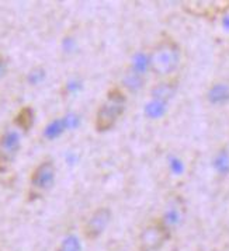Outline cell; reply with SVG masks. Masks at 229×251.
<instances>
[{
	"mask_svg": "<svg viewBox=\"0 0 229 251\" xmlns=\"http://www.w3.org/2000/svg\"><path fill=\"white\" fill-rule=\"evenodd\" d=\"M168 166H169V170L172 173V176H174V177L183 176V173L186 170L184 161L181 160L179 156H176V154L170 156L169 160H168Z\"/></svg>",
	"mask_w": 229,
	"mask_h": 251,
	"instance_id": "16",
	"label": "cell"
},
{
	"mask_svg": "<svg viewBox=\"0 0 229 251\" xmlns=\"http://www.w3.org/2000/svg\"><path fill=\"white\" fill-rule=\"evenodd\" d=\"M34 121H35V112L30 105H26V107H21L20 110L17 111V114L13 118L11 125L23 133V132L30 131L34 125Z\"/></svg>",
	"mask_w": 229,
	"mask_h": 251,
	"instance_id": "11",
	"label": "cell"
},
{
	"mask_svg": "<svg viewBox=\"0 0 229 251\" xmlns=\"http://www.w3.org/2000/svg\"><path fill=\"white\" fill-rule=\"evenodd\" d=\"M168 108H169V104H165V102H160V101L152 100L149 99L148 102L145 104V108H143V112H145V117L148 120H160L166 115L168 112Z\"/></svg>",
	"mask_w": 229,
	"mask_h": 251,
	"instance_id": "14",
	"label": "cell"
},
{
	"mask_svg": "<svg viewBox=\"0 0 229 251\" xmlns=\"http://www.w3.org/2000/svg\"><path fill=\"white\" fill-rule=\"evenodd\" d=\"M58 176V169L54 159L45 157L38 161L30 173L27 184V201L34 202L44 198L54 188Z\"/></svg>",
	"mask_w": 229,
	"mask_h": 251,
	"instance_id": "3",
	"label": "cell"
},
{
	"mask_svg": "<svg viewBox=\"0 0 229 251\" xmlns=\"http://www.w3.org/2000/svg\"><path fill=\"white\" fill-rule=\"evenodd\" d=\"M189 251H191V250H189Z\"/></svg>",
	"mask_w": 229,
	"mask_h": 251,
	"instance_id": "18",
	"label": "cell"
},
{
	"mask_svg": "<svg viewBox=\"0 0 229 251\" xmlns=\"http://www.w3.org/2000/svg\"><path fill=\"white\" fill-rule=\"evenodd\" d=\"M113 221V211L109 206H99L90 212L80 226V236L86 241H96L107 231Z\"/></svg>",
	"mask_w": 229,
	"mask_h": 251,
	"instance_id": "5",
	"label": "cell"
},
{
	"mask_svg": "<svg viewBox=\"0 0 229 251\" xmlns=\"http://www.w3.org/2000/svg\"><path fill=\"white\" fill-rule=\"evenodd\" d=\"M6 72H7V63L3 56H0V79L6 75Z\"/></svg>",
	"mask_w": 229,
	"mask_h": 251,
	"instance_id": "17",
	"label": "cell"
},
{
	"mask_svg": "<svg viewBox=\"0 0 229 251\" xmlns=\"http://www.w3.org/2000/svg\"><path fill=\"white\" fill-rule=\"evenodd\" d=\"M146 83V76H142L140 73L134 72L130 69L128 66L125 68L124 75H122V79H121V89L125 91H130V93H138L143 89Z\"/></svg>",
	"mask_w": 229,
	"mask_h": 251,
	"instance_id": "10",
	"label": "cell"
},
{
	"mask_svg": "<svg viewBox=\"0 0 229 251\" xmlns=\"http://www.w3.org/2000/svg\"><path fill=\"white\" fill-rule=\"evenodd\" d=\"M128 68L132 69L134 72L140 73L142 76H146L150 72L149 69V53L143 52V50H138L132 58H131Z\"/></svg>",
	"mask_w": 229,
	"mask_h": 251,
	"instance_id": "13",
	"label": "cell"
},
{
	"mask_svg": "<svg viewBox=\"0 0 229 251\" xmlns=\"http://www.w3.org/2000/svg\"><path fill=\"white\" fill-rule=\"evenodd\" d=\"M212 169L215 170L217 176L225 178L229 176V149L221 148L212 157Z\"/></svg>",
	"mask_w": 229,
	"mask_h": 251,
	"instance_id": "12",
	"label": "cell"
},
{
	"mask_svg": "<svg viewBox=\"0 0 229 251\" xmlns=\"http://www.w3.org/2000/svg\"><path fill=\"white\" fill-rule=\"evenodd\" d=\"M187 219V203L180 194H172L163 203L159 221L172 233L177 231Z\"/></svg>",
	"mask_w": 229,
	"mask_h": 251,
	"instance_id": "6",
	"label": "cell"
},
{
	"mask_svg": "<svg viewBox=\"0 0 229 251\" xmlns=\"http://www.w3.org/2000/svg\"><path fill=\"white\" fill-rule=\"evenodd\" d=\"M208 104L214 107H222L229 104V81L218 80L209 84L205 93Z\"/></svg>",
	"mask_w": 229,
	"mask_h": 251,
	"instance_id": "9",
	"label": "cell"
},
{
	"mask_svg": "<svg viewBox=\"0 0 229 251\" xmlns=\"http://www.w3.org/2000/svg\"><path fill=\"white\" fill-rule=\"evenodd\" d=\"M127 104H128L127 93L120 86H113L107 91L106 97L100 102L99 108L96 111L93 121L94 129L100 133L111 131L125 114Z\"/></svg>",
	"mask_w": 229,
	"mask_h": 251,
	"instance_id": "2",
	"label": "cell"
},
{
	"mask_svg": "<svg viewBox=\"0 0 229 251\" xmlns=\"http://www.w3.org/2000/svg\"><path fill=\"white\" fill-rule=\"evenodd\" d=\"M148 53L150 73L159 79L174 77L181 63V48L177 41L165 37L158 41L150 50H148Z\"/></svg>",
	"mask_w": 229,
	"mask_h": 251,
	"instance_id": "1",
	"label": "cell"
},
{
	"mask_svg": "<svg viewBox=\"0 0 229 251\" xmlns=\"http://www.w3.org/2000/svg\"><path fill=\"white\" fill-rule=\"evenodd\" d=\"M55 251H83V239L75 233L65 234L57 246Z\"/></svg>",
	"mask_w": 229,
	"mask_h": 251,
	"instance_id": "15",
	"label": "cell"
},
{
	"mask_svg": "<svg viewBox=\"0 0 229 251\" xmlns=\"http://www.w3.org/2000/svg\"><path fill=\"white\" fill-rule=\"evenodd\" d=\"M179 89V79L177 77H169V79H160L155 83L149 90V99L160 101L165 104H169L176 96Z\"/></svg>",
	"mask_w": 229,
	"mask_h": 251,
	"instance_id": "8",
	"label": "cell"
},
{
	"mask_svg": "<svg viewBox=\"0 0 229 251\" xmlns=\"http://www.w3.org/2000/svg\"><path fill=\"white\" fill-rule=\"evenodd\" d=\"M21 151V132L13 125L0 131V173L10 169Z\"/></svg>",
	"mask_w": 229,
	"mask_h": 251,
	"instance_id": "7",
	"label": "cell"
},
{
	"mask_svg": "<svg viewBox=\"0 0 229 251\" xmlns=\"http://www.w3.org/2000/svg\"><path fill=\"white\" fill-rule=\"evenodd\" d=\"M173 233L159 221V218L152 219L142 226L137 236V250L159 251L172 239Z\"/></svg>",
	"mask_w": 229,
	"mask_h": 251,
	"instance_id": "4",
	"label": "cell"
}]
</instances>
